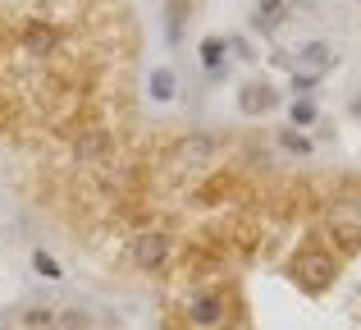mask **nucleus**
<instances>
[{"mask_svg":"<svg viewBox=\"0 0 361 330\" xmlns=\"http://www.w3.org/2000/svg\"><path fill=\"white\" fill-rule=\"evenodd\" d=\"M316 119V106L311 101H293V124H311Z\"/></svg>","mask_w":361,"mask_h":330,"instance_id":"nucleus-14","label":"nucleus"},{"mask_svg":"<svg viewBox=\"0 0 361 330\" xmlns=\"http://www.w3.org/2000/svg\"><path fill=\"white\" fill-rule=\"evenodd\" d=\"M288 271L307 289H325L329 280H334V257H329V252H320V248H302V252H293Z\"/></svg>","mask_w":361,"mask_h":330,"instance_id":"nucleus-1","label":"nucleus"},{"mask_svg":"<svg viewBox=\"0 0 361 330\" xmlns=\"http://www.w3.org/2000/svg\"><path fill=\"white\" fill-rule=\"evenodd\" d=\"M224 51H229V42H224V37H206V42H202V64H206V69H220V64H224Z\"/></svg>","mask_w":361,"mask_h":330,"instance_id":"nucleus-8","label":"nucleus"},{"mask_svg":"<svg viewBox=\"0 0 361 330\" xmlns=\"http://www.w3.org/2000/svg\"><path fill=\"white\" fill-rule=\"evenodd\" d=\"M151 97H156V101H169V97H174V73H169V69H156V73H151Z\"/></svg>","mask_w":361,"mask_h":330,"instance_id":"nucleus-10","label":"nucleus"},{"mask_svg":"<svg viewBox=\"0 0 361 330\" xmlns=\"http://www.w3.org/2000/svg\"><path fill=\"white\" fill-rule=\"evenodd\" d=\"M169 234H160V230H147V234H137L133 239V248H128V257H133V266H142V271H160L169 261Z\"/></svg>","mask_w":361,"mask_h":330,"instance_id":"nucleus-2","label":"nucleus"},{"mask_svg":"<svg viewBox=\"0 0 361 330\" xmlns=\"http://www.w3.org/2000/svg\"><path fill=\"white\" fill-rule=\"evenodd\" d=\"M32 266L42 271L46 280H60V266H55V257H51V252H42V248H37V252H32Z\"/></svg>","mask_w":361,"mask_h":330,"instance_id":"nucleus-12","label":"nucleus"},{"mask_svg":"<svg viewBox=\"0 0 361 330\" xmlns=\"http://www.w3.org/2000/svg\"><path fill=\"white\" fill-rule=\"evenodd\" d=\"M325 220H329V230H334V234L361 230V202H357V197H338V202H329Z\"/></svg>","mask_w":361,"mask_h":330,"instance_id":"nucleus-4","label":"nucleus"},{"mask_svg":"<svg viewBox=\"0 0 361 330\" xmlns=\"http://www.w3.org/2000/svg\"><path fill=\"white\" fill-rule=\"evenodd\" d=\"M165 18H169V37H178V33H183V23H188V5H178V0H174Z\"/></svg>","mask_w":361,"mask_h":330,"instance_id":"nucleus-13","label":"nucleus"},{"mask_svg":"<svg viewBox=\"0 0 361 330\" xmlns=\"http://www.w3.org/2000/svg\"><path fill=\"white\" fill-rule=\"evenodd\" d=\"M283 143H288V147H298V152H307V138H302V134H293V129L283 134Z\"/></svg>","mask_w":361,"mask_h":330,"instance_id":"nucleus-15","label":"nucleus"},{"mask_svg":"<svg viewBox=\"0 0 361 330\" xmlns=\"http://www.w3.org/2000/svg\"><path fill=\"white\" fill-rule=\"evenodd\" d=\"M224 317H229V303H224L220 289H206V294L192 298V307H188V322H192L197 330H215L224 326Z\"/></svg>","mask_w":361,"mask_h":330,"instance_id":"nucleus-3","label":"nucleus"},{"mask_svg":"<svg viewBox=\"0 0 361 330\" xmlns=\"http://www.w3.org/2000/svg\"><path fill=\"white\" fill-rule=\"evenodd\" d=\"M211 156H215L211 138H188V143L178 147V165H211Z\"/></svg>","mask_w":361,"mask_h":330,"instance_id":"nucleus-7","label":"nucleus"},{"mask_svg":"<svg viewBox=\"0 0 361 330\" xmlns=\"http://www.w3.org/2000/svg\"><path fill=\"white\" fill-rule=\"evenodd\" d=\"M293 88H316V73H293Z\"/></svg>","mask_w":361,"mask_h":330,"instance_id":"nucleus-16","label":"nucleus"},{"mask_svg":"<svg viewBox=\"0 0 361 330\" xmlns=\"http://www.w3.org/2000/svg\"><path fill=\"white\" fill-rule=\"evenodd\" d=\"M274 88H265V83H247L243 88V97H238V106L247 110V115H265V110H274Z\"/></svg>","mask_w":361,"mask_h":330,"instance_id":"nucleus-5","label":"nucleus"},{"mask_svg":"<svg viewBox=\"0 0 361 330\" xmlns=\"http://www.w3.org/2000/svg\"><path fill=\"white\" fill-rule=\"evenodd\" d=\"M302 55H307V64H311L316 73H320V69H334V51H329L325 42H311V46H307Z\"/></svg>","mask_w":361,"mask_h":330,"instance_id":"nucleus-9","label":"nucleus"},{"mask_svg":"<svg viewBox=\"0 0 361 330\" xmlns=\"http://www.w3.org/2000/svg\"><path fill=\"white\" fill-rule=\"evenodd\" d=\"M55 42H60V37H55L51 23H27L23 28V46H27V51H37V55H51Z\"/></svg>","mask_w":361,"mask_h":330,"instance_id":"nucleus-6","label":"nucleus"},{"mask_svg":"<svg viewBox=\"0 0 361 330\" xmlns=\"http://www.w3.org/2000/svg\"><path fill=\"white\" fill-rule=\"evenodd\" d=\"M283 18V0H261V9H256V28H274Z\"/></svg>","mask_w":361,"mask_h":330,"instance_id":"nucleus-11","label":"nucleus"}]
</instances>
